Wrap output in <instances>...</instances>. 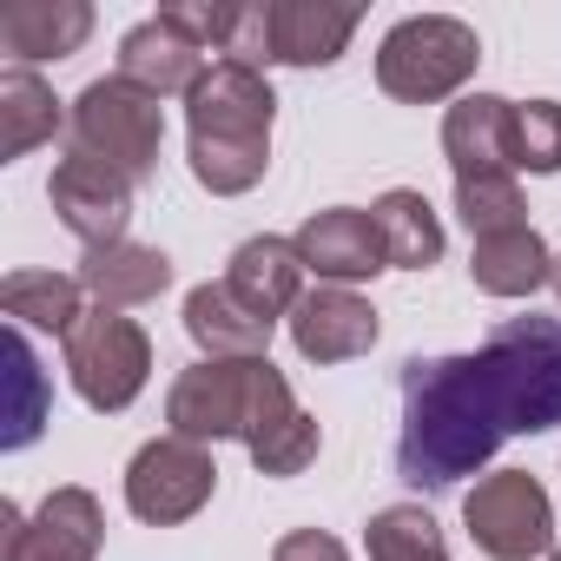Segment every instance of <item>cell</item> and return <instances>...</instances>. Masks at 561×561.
<instances>
[{"label":"cell","mask_w":561,"mask_h":561,"mask_svg":"<svg viewBox=\"0 0 561 561\" xmlns=\"http://www.w3.org/2000/svg\"><path fill=\"white\" fill-rule=\"evenodd\" d=\"M73 277H80V285H87L106 311H133V305H152V298L172 285V257H165L159 244H133V238H119V244L87 251Z\"/></svg>","instance_id":"19"},{"label":"cell","mask_w":561,"mask_h":561,"mask_svg":"<svg viewBox=\"0 0 561 561\" xmlns=\"http://www.w3.org/2000/svg\"><path fill=\"white\" fill-rule=\"evenodd\" d=\"M443 152H449L456 179L515 172V100H502V93H462L443 113Z\"/></svg>","instance_id":"14"},{"label":"cell","mask_w":561,"mask_h":561,"mask_svg":"<svg viewBox=\"0 0 561 561\" xmlns=\"http://www.w3.org/2000/svg\"><path fill=\"white\" fill-rule=\"evenodd\" d=\"M318 449H324V430H318V416L311 410H298V416H285L271 436H257L251 443V462H257V476H305L311 462H318Z\"/></svg>","instance_id":"26"},{"label":"cell","mask_w":561,"mask_h":561,"mask_svg":"<svg viewBox=\"0 0 561 561\" xmlns=\"http://www.w3.org/2000/svg\"><path fill=\"white\" fill-rule=\"evenodd\" d=\"M67 377L80 390L87 410L100 416H119L139 403L146 377H152V337L126 318V311H106L93 305L73 331H67Z\"/></svg>","instance_id":"6"},{"label":"cell","mask_w":561,"mask_h":561,"mask_svg":"<svg viewBox=\"0 0 561 561\" xmlns=\"http://www.w3.org/2000/svg\"><path fill=\"white\" fill-rule=\"evenodd\" d=\"M364 548L370 561H449L443 548V528L423 502H390L364 522Z\"/></svg>","instance_id":"24"},{"label":"cell","mask_w":561,"mask_h":561,"mask_svg":"<svg viewBox=\"0 0 561 561\" xmlns=\"http://www.w3.org/2000/svg\"><path fill=\"white\" fill-rule=\"evenodd\" d=\"M93 34V8L87 0H8L0 8V54L14 67H41V60H73Z\"/></svg>","instance_id":"15"},{"label":"cell","mask_w":561,"mask_h":561,"mask_svg":"<svg viewBox=\"0 0 561 561\" xmlns=\"http://www.w3.org/2000/svg\"><path fill=\"white\" fill-rule=\"evenodd\" d=\"M0 528H8L0 535V554L8 561H100V548H106V508L80 482L54 489L34 515L0 502Z\"/></svg>","instance_id":"9"},{"label":"cell","mask_w":561,"mask_h":561,"mask_svg":"<svg viewBox=\"0 0 561 561\" xmlns=\"http://www.w3.org/2000/svg\"><path fill=\"white\" fill-rule=\"evenodd\" d=\"M397 390V476L410 489H456L508 436H541L561 423V324L502 318L469 357H410Z\"/></svg>","instance_id":"1"},{"label":"cell","mask_w":561,"mask_h":561,"mask_svg":"<svg viewBox=\"0 0 561 561\" xmlns=\"http://www.w3.org/2000/svg\"><path fill=\"white\" fill-rule=\"evenodd\" d=\"M482 67V41L456 14H410L377 47V87L403 106H436L462 93Z\"/></svg>","instance_id":"4"},{"label":"cell","mask_w":561,"mask_h":561,"mask_svg":"<svg viewBox=\"0 0 561 561\" xmlns=\"http://www.w3.org/2000/svg\"><path fill=\"white\" fill-rule=\"evenodd\" d=\"M305 271H318L324 285H364V277L390 271L383 257V238H377V218L364 205H331V211H311L298 231H291Z\"/></svg>","instance_id":"11"},{"label":"cell","mask_w":561,"mask_h":561,"mask_svg":"<svg viewBox=\"0 0 561 561\" xmlns=\"http://www.w3.org/2000/svg\"><path fill=\"white\" fill-rule=\"evenodd\" d=\"M515 172H561V106L515 100Z\"/></svg>","instance_id":"27"},{"label":"cell","mask_w":561,"mask_h":561,"mask_svg":"<svg viewBox=\"0 0 561 561\" xmlns=\"http://www.w3.org/2000/svg\"><path fill=\"white\" fill-rule=\"evenodd\" d=\"M80 277H67V271H8V285H0V311H8L21 331H54V337H67L80 318H87V305H80Z\"/></svg>","instance_id":"23"},{"label":"cell","mask_w":561,"mask_h":561,"mask_svg":"<svg viewBox=\"0 0 561 561\" xmlns=\"http://www.w3.org/2000/svg\"><path fill=\"white\" fill-rule=\"evenodd\" d=\"M271 561H351V554H344V541L324 535V528H291V535H277Z\"/></svg>","instance_id":"29"},{"label":"cell","mask_w":561,"mask_h":561,"mask_svg":"<svg viewBox=\"0 0 561 561\" xmlns=\"http://www.w3.org/2000/svg\"><path fill=\"white\" fill-rule=\"evenodd\" d=\"M357 8L331 0H271V60L277 67H331L357 34Z\"/></svg>","instance_id":"16"},{"label":"cell","mask_w":561,"mask_h":561,"mask_svg":"<svg viewBox=\"0 0 561 561\" xmlns=\"http://www.w3.org/2000/svg\"><path fill=\"white\" fill-rule=\"evenodd\" d=\"M377 331H383L377 305L357 298L351 285H318L291 311V344H298L305 364H351V357H364L377 344Z\"/></svg>","instance_id":"12"},{"label":"cell","mask_w":561,"mask_h":561,"mask_svg":"<svg viewBox=\"0 0 561 561\" xmlns=\"http://www.w3.org/2000/svg\"><path fill=\"white\" fill-rule=\"evenodd\" d=\"M225 291H231L251 318H264V324L291 318L298 298H305V257H298V244H291V238H271V231H264V238H244V244L231 251Z\"/></svg>","instance_id":"13"},{"label":"cell","mask_w":561,"mask_h":561,"mask_svg":"<svg viewBox=\"0 0 561 561\" xmlns=\"http://www.w3.org/2000/svg\"><path fill=\"white\" fill-rule=\"evenodd\" d=\"M159 146H165V106L152 93H139L133 80H119V73L93 80L67 113V152L100 159L133 185L159 165Z\"/></svg>","instance_id":"5"},{"label":"cell","mask_w":561,"mask_h":561,"mask_svg":"<svg viewBox=\"0 0 561 561\" xmlns=\"http://www.w3.org/2000/svg\"><path fill=\"white\" fill-rule=\"evenodd\" d=\"M548 561H561V541H554V548H548Z\"/></svg>","instance_id":"31"},{"label":"cell","mask_w":561,"mask_h":561,"mask_svg":"<svg viewBox=\"0 0 561 561\" xmlns=\"http://www.w3.org/2000/svg\"><path fill=\"white\" fill-rule=\"evenodd\" d=\"M554 277V251L541 244L535 225H515V231H489L469 244V285L482 298H535Z\"/></svg>","instance_id":"17"},{"label":"cell","mask_w":561,"mask_h":561,"mask_svg":"<svg viewBox=\"0 0 561 561\" xmlns=\"http://www.w3.org/2000/svg\"><path fill=\"white\" fill-rule=\"evenodd\" d=\"M60 126H67V113H60V100H54V87H47L41 73H27V67H8V73H0V165L27 159V152L47 146Z\"/></svg>","instance_id":"21"},{"label":"cell","mask_w":561,"mask_h":561,"mask_svg":"<svg viewBox=\"0 0 561 561\" xmlns=\"http://www.w3.org/2000/svg\"><path fill=\"white\" fill-rule=\"evenodd\" d=\"M548 285H554V298H561V257H554V277H548Z\"/></svg>","instance_id":"30"},{"label":"cell","mask_w":561,"mask_h":561,"mask_svg":"<svg viewBox=\"0 0 561 561\" xmlns=\"http://www.w3.org/2000/svg\"><path fill=\"white\" fill-rule=\"evenodd\" d=\"M370 218H377V238H383L390 271H430V264L443 257V218L430 211L423 192L397 185V192H383V198L370 205Z\"/></svg>","instance_id":"22"},{"label":"cell","mask_w":561,"mask_h":561,"mask_svg":"<svg viewBox=\"0 0 561 561\" xmlns=\"http://www.w3.org/2000/svg\"><path fill=\"white\" fill-rule=\"evenodd\" d=\"M456 218L469 225V238H489V231H515V225H528V198H522L515 172L456 179Z\"/></svg>","instance_id":"25"},{"label":"cell","mask_w":561,"mask_h":561,"mask_svg":"<svg viewBox=\"0 0 561 561\" xmlns=\"http://www.w3.org/2000/svg\"><path fill=\"white\" fill-rule=\"evenodd\" d=\"M218 489V462L205 443H185V436H152L133 462H126V508L152 528H172V522H192Z\"/></svg>","instance_id":"8"},{"label":"cell","mask_w":561,"mask_h":561,"mask_svg":"<svg viewBox=\"0 0 561 561\" xmlns=\"http://www.w3.org/2000/svg\"><path fill=\"white\" fill-rule=\"evenodd\" d=\"M271 119L277 93L264 73L238 60H211L205 80L185 93V133H192V179L211 198H238L271 165Z\"/></svg>","instance_id":"2"},{"label":"cell","mask_w":561,"mask_h":561,"mask_svg":"<svg viewBox=\"0 0 561 561\" xmlns=\"http://www.w3.org/2000/svg\"><path fill=\"white\" fill-rule=\"evenodd\" d=\"M462 522L489 561H548L554 548V502L528 469H495L462 495Z\"/></svg>","instance_id":"7"},{"label":"cell","mask_w":561,"mask_h":561,"mask_svg":"<svg viewBox=\"0 0 561 561\" xmlns=\"http://www.w3.org/2000/svg\"><path fill=\"white\" fill-rule=\"evenodd\" d=\"M238 8H244V0H172V8H159V21H165L179 41H192L205 60H211V54L225 60L231 27H238Z\"/></svg>","instance_id":"28"},{"label":"cell","mask_w":561,"mask_h":561,"mask_svg":"<svg viewBox=\"0 0 561 561\" xmlns=\"http://www.w3.org/2000/svg\"><path fill=\"white\" fill-rule=\"evenodd\" d=\"M47 198H54L60 225H67L87 251L126 238V218H133V179H119L113 165L67 152V159L54 165V179H47Z\"/></svg>","instance_id":"10"},{"label":"cell","mask_w":561,"mask_h":561,"mask_svg":"<svg viewBox=\"0 0 561 561\" xmlns=\"http://www.w3.org/2000/svg\"><path fill=\"white\" fill-rule=\"evenodd\" d=\"M285 416H298V397L271 357H198L192 370H179L172 397H165V423L185 443H257Z\"/></svg>","instance_id":"3"},{"label":"cell","mask_w":561,"mask_h":561,"mask_svg":"<svg viewBox=\"0 0 561 561\" xmlns=\"http://www.w3.org/2000/svg\"><path fill=\"white\" fill-rule=\"evenodd\" d=\"M271 331L264 318H251L225 285H192L185 291V337L205 351V357H271Z\"/></svg>","instance_id":"20"},{"label":"cell","mask_w":561,"mask_h":561,"mask_svg":"<svg viewBox=\"0 0 561 561\" xmlns=\"http://www.w3.org/2000/svg\"><path fill=\"white\" fill-rule=\"evenodd\" d=\"M119 80H133V87L152 93V100H172V93H192V87L205 80V54H198L192 41H179V34L152 14V21H139V27L119 34Z\"/></svg>","instance_id":"18"}]
</instances>
